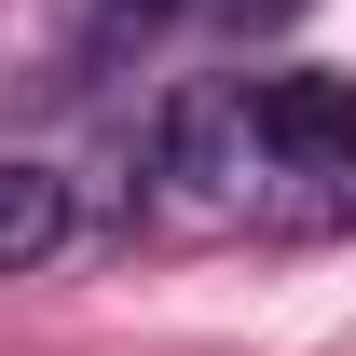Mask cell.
<instances>
[{
  "instance_id": "cell-1",
  "label": "cell",
  "mask_w": 356,
  "mask_h": 356,
  "mask_svg": "<svg viewBox=\"0 0 356 356\" xmlns=\"http://www.w3.org/2000/svg\"><path fill=\"white\" fill-rule=\"evenodd\" d=\"M247 137H261V165H288V178H356V83L274 69V83H247Z\"/></svg>"
},
{
  "instance_id": "cell-2",
  "label": "cell",
  "mask_w": 356,
  "mask_h": 356,
  "mask_svg": "<svg viewBox=\"0 0 356 356\" xmlns=\"http://www.w3.org/2000/svg\"><path fill=\"white\" fill-rule=\"evenodd\" d=\"M83 233V192H69V165H42V151H0V274L55 261Z\"/></svg>"
}]
</instances>
